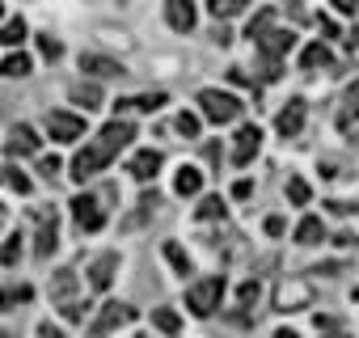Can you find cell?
Returning a JSON list of instances; mask_svg holds the SVG:
<instances>
[{
	"label": "cell",
	"instance_id": "obj_1",
	"mask_svg": "<svg viewBox=\"0 0 359 338\" xmlns=\"http://www.w3.org/2000/svg\"><path fill=\"white\" fill-rule=\"evenodd\" d=\"M127 140H135V127H131L127 119L106 123V127L97 131V140L72 156V178H76V182H89L93 174H102V169H106V165L123 152V144H127Z\"/></svg>",
	"mask_w": 359,
	"mask_h": 338
},
{
	"label": "cell",
	"instance_id": "obj_2",
	"mask_svg": "<svg viewBox=\"0 0 359 338\" xmlns=\"http://www.w3.org/2000/svg\"><path fill=\"white\" fill-rule=\"evenodd\" d=\"M220 296H224V279H220V275H208V279L191 283L187 304H191V313H195V317H212V313L220 309Z\"/></svg>",
	"mask_w": 359,
	"mask_h": 338
},
{
	"label": "cell",
	"instance_id": "obj_3",
	"mask_svg": "<svg viewBox=\"0 0 359 338\" xmlns=\"http://www.w3.org/2000/svg\"><path fill=\"white\" fill-rule=\"evenodd\" d=\"M51 300H55V309H60L68 321H81V317H85V304L76 300V271H60V275L51 279Z\"/></svg>",
	"mask_w": 359,
	"mask_h": 338
},
{
	"label": "cell",
	"instance_id": "obj_4",
	"mask_svg": "<svg viewBox=\"0 0 359 338\" xmlns=\"http://www.w3.org/2000/svg\"><path fill=\"white\" fill-rule=\"evenodd\" d=\"M199 106H203V119L208 123H233L241 114V102L233 93H224V89H203L199 93Z\"/></svg>",
	"mask_w": 359,
	"mask_h": 338
},
{
	"label": "cell",
	"instance_id": "obj_5",
	"mask_svg": "<svg viewBox=\"0 0 359 338\" xmlns=\"http://www.w3.org/2000/svg\"><path fill=\"white\" fill-rule=\"evenodd\" d=\"M135 317V309L131 304H118V300H110V304H102V313H97V321L89 325V338H106L110 330H118V325H127Z\"/></svg>",
	"mask_w": 359,
	"mask_h": 338
},
{
	"label": "cell",
	"instance_id": "obj_6",
	"mask_svg": "<svg viewBox=\"0 0 359 338\" xmlns=\"http://www.w3.org/2000/svg\"><path fill=\"white\" fill-rule=\"evenodd\" d=\"M81 131H85V119H81V114H68V110H51V114H47V135H51L55 144L81 140Z\"/></svg>",
	"mask_w": 359,
	"mask_h": 338
},
{
	"label": "cell",
	"instance_id": "obj_7",
	"mask_svg": "<svg viewBox=\"0 0 359 338\" xmlns=\"http://www.w3.org/2000/svg\"><path fill=\"white\" fill-rule=\"evenodd\" d=\"M72 220H76L81 233H97V229L106 224V212H102V203H97L93 195H76V199H72Z\"/></svg>",
	"mask_w": 359,
	"mask_h": 338
},
{
	"label": "cell",
	"instance_id": "obj_8",
	"mask_svg": "<svg viewBox=\"0 0 359 338\" xmlns=\"http://www.w3.org/2000/svg\"><path fill=\"white\" fill-rule=\"evenodd\" d=\"M34 224H39V233H34V254H39V258H47V254L55 250V241H60L55 212H51V208H39V212H34Z\"/></svg>",
	"mask_w": 359,
	"mask_h": 338
},
{
	"label": "cell",
	"instance_id": "obj_9",
	"mask_svg": "<svg viewBox=\"0 0 359 338\" xmlns=\"http://www.w3.org/2000/svg\"><path fill=\"white\" fill-rule=\"evenodd\" d=\"M258 148H262V131H258L254 123H245V127L237 131V140H233V165H250V161L258 156Z\"/></svg>",
	"mask_w": 359,
	"mask_h": 338
},
{
	"label": "cell",
	"instance_id": "obj_10",
	"mask_svg": "<svg viewBox=\"0 0 359 338\" xmlns=\"http://www.w3.org/2000/svg\"><path fill=\"white\" fill-rule=\"evenodd\" d=\"M127 169H131V178H135V182H152V178L161 174V152H156V148H144V152L131 156Z\"/></svg>",
	"mask_w": 359,
	"mask_h": 338
},
{
	"label": "cell",
	"instance_id": "obj_11",
	"mask_svg": "<svg viewBox=\"0 0 359 338\" xmlns=\"http://www.w3.org/2000/svg\"><path fill=\"white\" fill-rule=\"evenodd\" d=\"M114 271H118V254H102V258H93V262H89V288H93V292H106L110 279H114Z\"/></svg>",
	"mask_w": 359,
	"mask_h": 338
},
{
	"label": "cell",
	"instance_id": "obj_12",
	"mask_svg": "<svg viewBox=\"0 0 359 338\" xmlns=\"http://www.w3.org/2000/svg\"><path fill=\"white\" fill-rule=\"evenodd\" d=\"M309 283H279V292H275V309L279 313H296L300 304H309Z\"/></svg>",
	"mask_w": 359,
	"mask_h": 338
},
{
	"label": "cell",
	"instance_id": "obj_13",
	"mask_svg": "<svg viewBox=\"0 0 359 338\" xmlns=\"http://www.w3.org/2000/svg\"><path fill=\"white\" fill-rule=\"evenodd\" d=\"M5 152L9 156H30V152H39V135H34V127H13L9 131V140H5Z\"/></svg>",
	"mask_w": 359,
	"mask_h": 338
},
{
	"label": "cell",
	"instance_id": "obj_14",
	"mask_svg": "<svg viewBox=\"0 0 359 338\" xmlns=\"http://www.w3.org/2000/svg\"><path fill=\"white\" fill-rule=\"evenodd\" d=\"M81 72H85V76H123L127 68H123L118 60H110V55H89V51H85V55H81Z\"/></svg>",
	"mask_w": 359,
	"mask_h": 338
},
{
	"label": "cell",
	"instance_id": "obj_15",
	"mask_svg": "<svg viewBox=\"0 0 359 338\" xmlns=\"http://www.w3.org/2000/svg\"><path fill=\"white\" fill-rule=\"evenodd\" d=\"M300 127H304V102H300V97H292V102L279 110V119H275V131H279V135H296Z\"/></svg>",
	"mask_w": 359,
	"mask_h": 338
},
{
	"label": "cell",
	"instance_id": "obj_16",
	"mask_svg": "<svg viewBox=\"0 0 359 338\" xmlns=\"http://www.w3.org/2000/svg\"><path fill=\"white\" fill-rule=\"evenodd\" d=\"M165 13H169V26L173 30H182V34L195 30V5H191V0H169Z\"/></svg>",
	"mask_w": 359,
	"mask_h": 338
},
{
	"label": "cell",
	"instance_id": "obj_17",
	"mask_svg": "<svg viewBox=\"0 0 359 338\" xmlns=\"http://www.w3.org/2000/svg\"><path fill=\"white\" fill-rule=\"evenodd\" d=\"M287 47H292V34H287V30H266V34L258 39V51H262V60H279Z\"/></svg>",
	"mask_w": 359,
	"mask_h": 338
},
{
	"label": "cell",
	"instance_id": "obj_18",
	"mask_svg": "<svg viewBox=\"0 0 359 338\" xmlns=\"http://www.w3.org/2000/svg\"><path fill=\"white\" fill-rule=\"evenodd\" d=\"M173 191L182 195V199L199 195V191H203V174H199L195 165H182V169H177V178H173Z\"/></svg>",
	"mask_w": 359,
	"mask_h": 338
},
{
	"label": "cell",
	"instance_id": "obj_19",
	"mask_svg": "<svg viewBox=\"0 0 359 338\" xmlns=\"http://www.w3.org/2000/svg\"><path fill=\"white\" fill-rule=\"evenodd\" d=\"M330 64H334V51H330L325 43H309V47L300 51V68H309V72H313V68H330Z\"/></svg>",
	"mask_w": 359,
	"mask_h": 338
},
{
	"label": "cell",
	"instance_id": "obj_20",
	"mask_svg": "<svg viewBox=\"0 0 359 338\" xmlns=\"http://www.w3.org/2000/svg\"><path fill=\"white\" fill-rule=\"evenodd\" d=\"M34 300V288L30 283H9L0 288V309H18V304H30Z\"/></svg>",
	"mask_w": 359,
	"mask_h": 338
},
{
	"label": "cell",
	"instance_id": "obj_21",
	"mask_svg": "<svg viewBox=\"0 0 359 338\" xmlns=\"http://www.w3.org/2000/svg\"><path fill=\"white\" fill-rule=\"evenodd\" d=\"M72 102L93 110V106H102V89H97L93 81H81V85H72Z\"/></svg>",
	"mask_w": 359,
	"mask_h": 338
},
{
	"label": "cell",
	"instance_id": "obj_22",
	"mask_svg": "<svg viewBox=\"0 0 359 338\" xmlns=\"http://www.w3.org/2000/svg\"><path fill=\"white\" fill-rule=\"evenodd\" d=\"M0 43H5V47H22L26 43V22L22 18H9L5 26H0Z\"/></svg>",
	"mask_w": 359,
	"mask_h": 338
},
{
	"label": "cell",
	"instance_id": "obj_23",
	"mask_svg": "<svg viewBox=\"0 0 359 338\" xmlns=\"http://www.w3.org/2000/svg\"><path fill=\"white\" fill-rule=\"evenodd\" d=\"M0 187H9V191H18V195H30V178L22 174V169H13V165L0 169Z\"/></svg>",
	"mask_w": 359,
	"mask_h": 338
},
{
	"label": "cell",
	"instance_id": "obj_24",
	"mask_svg": "<svg viewBox=\"0 0 359 338\" xmlns=\"http://www.w3.org/2000/svg\"><path fill=\"white\" fill-rule=\"evenodd\" d=\"M321 233H325V229H321V220H317V216H304V220H300V229H296V241H300V245H317V241H321Z\"/></svg>",
	"mask_w": 359,
	"mask_h": 338
},
{
	"label": "cell",
	"instance_id": "obj_25",
	"mask_svg": "<svg viewBox=\"0 0 359 338\" xmlns=\"http://www.w3.org/2000/svg\"><path fill=\"white\" fill-rule=\"evenodd\" d=\"M152 325L161 334H177V330H182V317H177L173 309H152Z\"/></svg>",
	"mask_w": 359,
	"mask_h": 338
},
{
	"label": "cell",
	"instance_id": "obj_26",
	"mask_svg": "<svg viewBox=\"0 0 359 338\" xmlns=\"http://www.w3.org/2000/svg\"><path fill=\"white\" fill-rule=\"evenodd\" d=\"M30 68H34V64H30L26 51H13L5 64H0V72H5V76H30Z\"/></svg>",
	"mask_w": 359,
	"mask_h": 338
},
{
	"label": "cell",
	"instance_id": "obj_27",
	"mask_svg": "<svg viewBox=\"0 0 359 338\" xmlns=\"http://www.w3.org/2000/svg\"><path fill=\"white\" fill-rule=\"evenodd\" d=\"M161 250H165V258H169V266H173L177 275H191V258L182 254V245H177V241H165Z\"/></svg>",
	"mask_w": 359,
	"mask_h": 338
},
{
	"label": "cell",
	"instance_id": "obj_28",
	"mask_svg": "<svg viewBox=\"0 0 359 338\" xmlns=\"http://www.w3.org/2000/svg\"><path fill=\"white\" fill-rule=\"evenodd\" d=\"M266 30H275V13H271V9H262V13H258V18L250 22V30H245V39H254V43H258V39H262Z\"/></svg>",
	"mask_w": 359,
	"mask_h": 338
},
{
	"label": "cell",
	"instance_id": "obj_29",
	"mask_svg": "<svg viewBox=\"0 0 359 338\" xmlns=\"http://www.w3.org/2000/svg\"><path fill=\"white\" fill-rule=\"evenodd\" d=\"M245 5H250V0H212V18H220V22L224 18H237Z\"/></svg>",
	"mask_w": 359,
	"mask_h": 338
},
{
	"label": "cell",
	"instance_id": "obj_30",
	"mask_svg": "<svg viewBox=\"0 0 359 338\" xmlns=\"http://www.w3.org/2000/svg\"><path fill=\"white\" fill-rule=\"evenodd\" d=\"M18 258H22V233H13L5 245H0V262H5V266H13Z\"/></svg>",
	"mask_w": 359,
	"mask_h": 338
},
{
	"label": "cell",
	"instance_id": "obj_31",
	"mask_svg": "<svg viewBox=\"0 0 359 338\" xmlns=\"http://www.w3.org/2000/svg\"><path fill=\"white\" fill-rule=\"evenodd\" d=\"M287 199H292L296 208H304V203H309V182H304V178H292V182H287Z\"/></svg>",
	"mask_w": 359,
	"mask_h": 338
},
{
	"label": "cell",
	"instance_id": "obj_32",
	"mask_svg": "<svg viewBox=\"0 0 359 338\" xmlns=\"http://www.w3.org/2000/svg\"><path fill=\"white\" fill-rule=\"evenodd\" d=\"M216 216H224V199H216V195H208V199L199 203V220H216Z\"/></svg>",
	"mask_w": 359,
	"mask_h": 338
},
{
	"label": "cell",
	"instance_id": "obj_33",
	"mask_svg": "<svg viewBox=\"0 0 359 338\" xmlns=\"http://www.w3.org/2000/svg\"><path fill=\"white\" fill-rule=\"evenodd\" d=\"M355 119H359V97H351V102L342 106V114H338V127H342V131H351V127H355Z\"/></svg>",
	"mask_w": 359,
	"mask_h": 338
},
{
	"label": "cell",
	"instance_id": "obj_34",
	"mask_svg": "<svg viewBox=\"0 0 359 338\" xmlns=\"http://www.w3.org/2000/svg\"><path fill=\"white\" fill-rule=\"evenodd\" d=\"M177 131H182L187 140H195V135H199V114H191V110L177 114Z\"/></svg>",
	"mask_w": 359,
	"mask_h": 338
},
{
	"label": "cell",
	"instance_id": "obj_35",
	"mask_svg": "<svg viewBox=\"0 0 359 338\" xmlns=\"http://www.w3.org/2000/svg\"><path fill=\"white\" fill-rule=\"evenodd\" d=\"M39 51H43V60H51V64H55V60L64 55V47H60L55 39H39Z\"/></svg>",
	"mask_w": 359,
	"mask_h": 338
},
{
	"label": "cell",
	"instance_id": "obj_36",
	"mask_svg": "<svg viewBox=\"0 0 359 338\" xmlns=\"http://www.w3.org/2000/svg\"><path fill=\"white\" fill-rule=\"evenodd\" d=\"M258 292H262V288H258V283H254V279H250V283H245V288H241V292H237V300H241V309H250V304H254V300H258Z\"/></svg>",
	"mask_w": 359,
	"mask_h": 338
},
{
	"label": "cell",
	"instance_id": "obj_37",
	"mask_svg": "<svg viewBox=\"0 0 359 338\" xmlns=\"http://www.w3.org/2000/svg\"><path fill=\"white\" fill-rule=\"evenodd\" d=\"M39 174L55 182V174H60V156H43V161H39Z\"/></svg>",
	"mask_w": 359,
	"mask_h": 338
},
{
	"label": "cell",
	"instance_id": "obj_38",
	"mask_svg": "<svg viewBox=\"0 0 359 338\" xmlns=\"http://www.w3.org/2000/svg\"><path fill=\"white\" fill-rule=\"evenodd\" d=\"M334 9H338V13H346V18H351V13H355V9H359V0H334Z\"/></svg>",
	"mask_w": 359,
	"mask_h": 338
},
{
	"label": "cell",
	"instance_id": "obj_39",
	"mask_svg": "<svg viewBox=\"0 0 359 338\" xmlns=\"http://www.w3.org/2000/svg\"><path fill=\"white\" fill-rule=\"evenodd\" d=\"M321 30H325L330 39H342V30H338V22H330V18H321Z\"/></svg>",
	"mask_w": 359,
	"mask_h": 338
},
{
	"label": "cell",
	"instance_id": "obj_40",
	"mask_svg": "<svg viewBox=\"0 0 359 338\" xmlns=\"http://www.w3.org/2000/svg\"><path fill=\"white\" fill-rule=\"evenodd\" d=\"M39 338H64V334H60L51 321H43V325H39Z\"/></svg>",
	"mask_w": 359,
	"mask_h": 338
},
{
	"label": "cell",
	"instance_id": "obj_41",
	"mask_svg": "<svg viewBox=\"0 0 359 338\" xmlns=\"http://www.w3.org/2000/svg\"><path fill=\"white\" fill-rule=\"evenodd\" d=\"M266 233H271V237H279V233H283V220H279V216H271V220H266Z\"/></svg>",
	"mask_w": 359,
	"mask_h": 338
},
{
	"label": "cell",
	"instance_id": "obj_42",
	"mask_svg": "<svg viewBox=\"0 0 359 338\" xmlns=\"http://www.w3.org/2000/svg\"><path fill=\"white\" fill-rule=\"evenodd\" d=\"M325 338H351V334H342V330H330V334H325Z\"/></svg>",
	"mask_w": 359,
	"mask_h": 338
},
{
	"label": "cell",
	"instance_id": "obj_43",
	"mask_svg": "<svg viewBox=\"0 0 359 338\" xmlns=\"http://www.w3.org/2000/svg\"><path fill=\"white\" fill-rule=\"evenodd\" d=\"M275 338H296V334H292V330H279V334H275Z\"/></svg>",
	"mask_w": 359,
	"mask_h": 338
},
{
	"label": "cell",
	"instance_id": "obj_44",
	"mask_svg": "<svg viewBox=\"0 0 359 338\" xmlns=\"http://www.w3.org/2000/svg\"><path fill=\"white\" fill-rule=\"evenodd\" d=\"M0 338H13V334H9V330H0Z\"/></svg>",
	"mask_w": 359,
	"mask_h": 338
},
{
	"label": "cell",
	"instance_id": "obj_45",
	"mask_svg": "<svg viewBox=\"0 0 359 338\" xmlns=\"http://www.w3.org/2000/svg\"><path fill=\"white\" fill-rule=\"evenodd\" d=\"M0 18H5V5H0Z\"/></svg>",
	"mask_w": 359,
	"mask_h": 338
}]
</instances>
